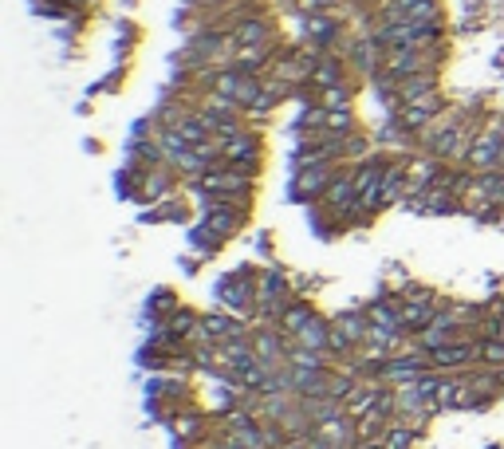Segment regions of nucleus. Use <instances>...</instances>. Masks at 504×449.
I'll return each mask as SVG.
<instances>
[{
    "label": "nucleus",
    "mask_w": 504,
    "mask_h": 449,
    "mask_svg": "<svg viewBox=\"0 0 504 449\" xmlns=\"http://www.w3.org/2000/svg\"><path fill=\"white\" fill-rule=\"evenodd\" d=\"M473 173L484 170H504V115H484L481 126H476V139L469 150V162H465Z\"/></svg>",
    "instance_id": "nucleus-1"
},
{
    "label": "nucleus",
    "mask_w": 504,
    "mask_h": 449,
    "mask_svg": "<svg viewBox=\"0 0 504 449\" xmlns=\"http://www.w3.org/2000/svg\"><path fill=\"white\" fill-rule=\"evenodd\" d=\"M189 189L194 194H213V197H249L256 189V173H244L221 162V166H209L201 178L189 181Z\"/></svg>",
    "instance_id": "nucleus-2"
},
{
    "label": "nucleus",
    "mask_w": 504,
    "mask_h": 449,
    "mask_svg": "<svg viewBox=\"0 0 504 449\" xmlns=\"http://www.w3.org/2000/svg\"><path fill=\"white\" fill-rule=\"evenodd\" d=\"M256 280H260V272H252V269L225 272L213 288L217 300H221V308L236 311V316H256Z\"/></svg>",
    "instance_id": "nucleus-3"
},
{
    "label": "nucleus",
    "mask_w": 504,
    "mask_h": 449,
    "mask_svg": "<svg viewBox=\"0 0 504 449\" xmlns=\"http://www.w3.org/2000/svg\"><path fill=\"white\" fill-rule=\"evenodd\" d=\"M437 63H442V48H390L382 56V76L390 84H402L421 71H437Z\"/></svg>",
    "instance_id": "nucleus-4"
},
{
    "label": "nucleus",
    "mask_w": 504,
    "mask_h": 449,
    "mask_svg": "<svg viewBox=\"0 0 504 449\" xmlns=\"http://www.w3.org/2000/svg\"><path fill=\"white\" fill-rule=\"evenodd\" d=\"M288 304H292L288 277H284L280 269H264L260 280H256V319H260V324H280Z\"/></svg>",
    "instance_id": "nucleus-5"
},
{
    "label": "nucleus",
    "mask_w": 504,
    "mask_h": 449,
    "mask_svg": "<svg viewBox=\"0 0 504 449\" xmlns=\"http://www.w3.org/2000/svg\"><path fill=\"white\" fill-rule=\"evenodd\" d=\"M449 111V103H445V95L442 91H429V95H421V99H414V103H402L398 111H394V118H398V126L410 134V139L418 142V134L426 131L429 123H437Z\"/></svg>",
    "instance_id": "nucleus-6"
},
{
    "label": "nucleus",
    "mask_w": 504,
    "mask_h": 449,
    "mask_svg": "<svg viewBox=\"0 0 504 449\" xmlns=\"http://www.w3.org/2000/svg\"><path fill=\"white\" fill-rule=\"evenodd\" d=\"M426 371H434V363H429V351L414 347V351H398V355H390V359L382 363L379 371H374V382H387V387H402V382L421 379Z\"/></svg>",
    "instance_id": "nucleus-7"
},
{
    "label": "nucleus",
    "mask_w": 504,
    "mask_h": 449,
    "mask_svg": "<svg viewBox=\"0 0 504 449\" xmlns=\"http://www.w3.org/2000/svg\"><path fill=\"white\" fill-rule=\"evenodd\" d=\"M339 162H311V166H296L292 173V201H324L327 186L335 181Z\"/></svg>",
    "instance_id": "nucleus-8"
},
{
    "label": "nucleus",
    "mask_w": 504,
    "mask_h": 449,
    "mask_svg": "<svg viewBox=\"0 0 504 449\" xmlns=\"http://www.w3.org/2000/svg\"><path fill=\"white\" fill-rule=\"evenodd\" d=\"M252 351H256V363L268 366V371H288L292 339L276 324H260V327H252Z\"/></svg>",
    "instance_id": "nucleus-9"
},
{
    "label": "nucleus",
    "mask_w": 504,
    "mask_h": 449,
    "mask_svg": "<svg viewBox=\"0 0 504 449\" xmlns=\"http://www.w3.org/2000/svg\"><path fill=\"white\" fill-rule=\"evenodd\" d=\"M429 363L442 374H465V371H473V366H481V347H476L473 335H465V339H457V343H445V347H437V351H429Z\"/></svg>",
    "instance_id": "nucleus-10"
},
{
    "label": "nucleus",
    "mask_w": 504,
    "mask_h": 449,
    "mask_svg": "<svg viewBox=\"0 0 504 449\" xmlns=\"http://www.w3.org/2000/svg\"><path fill=\"white\" fill-rule=\"evenodd\" d=\"M181 173L173 170V166H142V178H139V189H134V201H146V205H154V201H170L173 194H178V186H181Z\"/></svg>",
    "instance_id": "nucleus-11"
},
{
    "label": "nucleus",
    "mask_w": 504,
    "mask_h": 449,
    "mask_svg": "<svg viewBox=\"0 0 504 449\" xmlns=\"http://www.w3.org/2000/svg\"><path fill=\"white\" fill-rule=\"evenodd\" d=\"M489 402L476 394L473 374H442V390H437V410H484Z\"/></svg>",
    "instance_id": "nucleus-12"
},
{
    "label": "nucleus",
    "mask_w": 504,
    "mask_h": 449,
    "mask_svg": "<svg viewBox=\"0 0 504 449\" xmlns=\"http://www.w3.org/2000/svg\"><path fill=\"white\" fill-rule=\"evenodd\" d=\"M347 63H351V71L359 79H374L382 71V56H387V48H382L379 40H374L371 32L366 36H355V40H347Z\"/></svg>",
    "instance_id": "nucleus-13"
},
{
    "label": "nucleus",
    "mask_w": 504,
    "mask_h": 449,
    "mask_svg": "<svg viewBox=\"0 0 504 449\" xmlns=\"http://www.w3.org/2000/svg\"><path fill=\"white\" fill-rule=\"evenodd\" d=\"M228 44H233V52L236 48H268V44H276V24H272V16L252 12V16H244L236 28H228Z\"/></svg>",
    "instance_id": "nucleus-14"
},
{
    "label": "nucleus",
    "mask_w": 504,
    "mask_h": 449,
    "mask_svg": "<svg viewBox=\"0 0 504 449\" xmlns=\"http://www.w3.org/2000/svg\"><path fill=\"white\" fill-rule=\"evenodd\" d=\"M410 194H414V158H390L387 178H382V186H379L382 209H387V205H402Z\"/></svg>",
    "instance_id": "nucleus-15"
},
{
    "label": "nucleus",
    "mask_w": 504,
    "mask_h": 449,
    "mask_svg": "<svg viewBox=\"0 0 504 449\" xmlns=\"http://www.w3.org/2000/svg\"><path fill=\"white\" fill-rule=\"evenodd\" d=\"M379 20H442V0H379Z\"/></svg>",
    "instance_id": "nucleus-16"
},
{
    "label": "nucleus",
    "mask_w": 504,
    "mask_h": 449,
    "mask_svg": "<svg viewBox=\"0 0 504 449\" xmlns=\"http://www.w3.org/2000/svg\"><path fill=\"white\" fill-rule=\"evenodd\" d=\"M241 335H252L249 324H244V316H236V311H205L201 316V335L197 339H209V343H225V339H241Z\"/></svg>",
    "instance_id": "nucleus-17"
},
{
    "label": "nucleus",
    "mask_w": 504,
    "mask_h": 449,
    "mask_svg": "<svg viewBox=\"0 0 504 449\" xmlns=\"http://www.w3.org/2000/svg\"><path fill=\"white\" fill-rule=\"evenodd\" d=\"M221 146H225V162H228V166H236V170H244V173L260 170V134L249 131V126H244L236 139H228Z\"/></svg>",
    "instance_id": "nucleus-18"
},
{
    "label": "nucleus",
    "mask_w": 504,
    "mask_h": 449,
    "mask_svg": "<svg viewBox=\"0 0 504 449\" xmlns=\"http://www.w3.org/2000/svg\"><path fill=\"white\" fill-rule=\"evenodd\" d=\"M339 84H351V63L339 52H319L316 71H311V87L324 91V87H339Z\"/></svg>",
    "instance_id": "nucleus-19"
},
{
    "label": "nucleus",
    "mask_w": 504,
    "mask_h": 449,
    "mask_svg": "<svg viewBox=\"0 0 504 449\" xmlns=\"http://www.w3.org/2000/svg\"><path fill=\"white\" fill-rule=\"evenodd\" d=\"M339 36H343V20L335 12H316L308 16V40L316 44V52H335Z\"/></svg>",
    "instance_id": "nucleus-20"
},
{
    "label": "nucleus",
    "mask_w": 504,
    "mask_h": 449,
    "mask_svg": "<svg viewBox=\"0 0 504 449\" xmlns=\"http://www.w3.org/2000/svg\"><path fill=\"white\" fill-rule=\"evenodd\" d=\"M366 316H371V324L379 327V332H390V335L410 339V335H406V324H402V300H394V296L374 300V304L366 308Z\"/></svg>",
    "instance_id": "nucleus-21"
},
{
    "label": "nucleus",
    "mask_w": 504,
    "mask_h": 449,
    "mask_svg": "<svg viewBox=\"0 0 504 449\" xmlns=\"http://www.w3.org/2000/svg\"><path fill=\"white\" fill-rule=\"evenodd\" d=\"M390 426H394V418H387L382 410H371V414L355 418V429H359V449H379Z\"/></svg>",
    "instance_id": "nucleus-22"
},
{
    "label": "nucleus",
    "mask_w": 504,
    "mask_h": 449,
    "mask_svg": "<svg viewBox=\"0 0 504 449\" xmlns=\"http://www.w3.org/2000/svg\"><path fill=\"white\" fill-rule=\"evenodd\" d=\"M292 343L308 347V351H327V343H332V319L316 316L311 324H304L296 335H292Z\"/></svg>",
    "instance_id": "nucleus-23"
},
{
    "label": "nucleus",
    "mask_w": 504,
    "mask_h": 449,
    "mask_svg": "<svg viewBox=\"0 0 504 449\" xmlns=\"http://www.w3.org/2000/svg\"><path fill=\"white\" fill-rule=\"evenodd\" d=\"M429 91H442V76L437 71H421V76H410L398 84V107L402 103H414V99L429 95Z\"/></svg>",
    "instance_id": "nucleus-24"
},
{
    "label": "nucleus",
    "mask_w": 504,
    "mask_h": 449,
    "mask_svg": "<svg viewBox=\"0 0 504 449\" xmlns=\"http://www.w3.org/2000/svg\"><path fill=\"white\" fill-rule=\"evenodd\" d=\"M316 316H319V311L311 308L308 300H292V304L284 308V316H280V324H276V327H280V332L292 339V335L300 332V327H304V324H311V319H316Z\"/></svg>",
    "instance_id": "nucleus-25"
},
{
    "label": "nucleus",
    "mask_w": 504,
    "mask_h": 449,
    "mask_svg": "<svg viewBox=\"0 0 504 449\" xmlns=\"http://www.w3.org/2000/svg\"><path fill=\"white\" fill-rule=\"evenodd\" d=\"M335 327L351 339L355 347H363L366 335H371V316H366V311H343V316H335Z\"/></svg>",
    "instance_id": "nucleus-26"
},
{
    "label": "nucleus",
    "mask_w": 504,
    "mask_h": 449,
    "mask_svg": "<svg viewBox=\"0 0 504 449\" xmlns=\"http://www.w3.org/2000/svg\"><path fill=\"white\" fill-rule=\"evenodd\" d=\"M319 107H327V111H355V84H339V87H324L316 91Z\"/></svg>",
    "instance_id": "nucleus-27"
},
{
    "label": "nucleus",
    "mask_w": 504,
    "mask_h": 449,
    "mask_svg": "<svg viewBox=\"0 0 504 449\" xmlns=\"http://www.w3.org/2000/svg\"><path fill=\"white\" fill-rule=\"evenodd\" d=\"M418 442V429L414 426H406V421H394V426L387 429V437H382V445L379 449H414Z\"/></svg>",
    "instance_id": "nucleus-28"
},
{
    "label": "nucleus",
    "mask_w": 504,
    "mask_h": 449,
    "mask_svg": "<svg viewBox=\"0 0 504 449\" xmlns=\"http://www.w3.org/2000/svg\"><path fill=\"white\" fill-rule=\"evenodd\" d=\"M476 347H481V366H492V371H504V339L476 335Z\"/></svg>",
    "instance_id": "nucleus-29"
},
{
    "label": "nucleus",
    "mask_w": 504,
    "mask_h": 449,
    "mask_svg": "<svg viewBox=\"0 0 504 449\" xmlns=\"http://www.w3.org/2000/svg\"><path fill=\"white\" fill-rule=\"evenodd\" d=\"M324 131L327 134H339V139H347V134L359 131V118H355V111H327Z\"/></svg>",
    "instance_id": "nucleus-30"
},
{
    "label": "nucleus",
    "mask_w": 504,
    "mask_h": 449,
    "mask_svg": "<svg viewBox=\"0 0 504 449\" xmlns=\"http://www.w3.org/2000/svg\"><path fill=\"white\" fill-rule=\"evenodd\" d=\"M173 434H178V437H189V442H197V437L205 434V421H201L197 414H178V418H173Z\"/></svg>",
    "instance_id": "nucleus-31"
},
{
    "label": "nucleus",
    "mask_w": 504,
    "mask_h": 449,
    "mask_svg": "<svg viewBox=\"0 0 504 449\" xmlns=\"http://www.w3.org/2000/svg\"><path fill=\"white\" fill-rule=\"evenodd\" d=\"M292 4H296L304 16H316V12H335L339 0H292Z\"/></svg>",
    "instance_id": "nucleus-32"
},
{
    "label": "nucleus",
    "mask_w": 504,
    "mask_h": 449,
    "mask_svg": "<svg viewBox=\"0 0 504 449\" xmlns=\"http://www.w3.org/2000/svg\"><path fill=\"white\" fill-rule=\"evenodd\" d=\"M150 308H162V311H178L181 304L170 296V288H158V296H150Z\"/></svg>",
    "instance_id": "nucleus-33"
},
{
    "label": "nucleus",
    "mask_w": 504,
    "mask_h": 449,
    "mask_svg": "<svg viewBox=\"0 0 504 449\" xmlns=\"http://www.w3.org/2000/svg\"><path fill=\"white\" fill-rule=\"evenodd\" d=\"M280 449H311V445H308V437H288Z\"/></svg>",
    "instance_id": "nucleus-34"
},
{
    "label": "nucleus",
    "mask_w": 504,
    "mask_h": 449,
    "mask_svg": "<svg viewBox=\"0 0 504 449\" xmlns=\"http://www.w3.org/2000/svg\"><path fill=\"white\" fill-rule=\"evenodd\" d=\"M194 4H205V8H213V4H221V0H194Z\"/></svg>",
    "instance_id": "nucleus-35"
},
{
    "label": "nucleus",
    "mask_w": 504,
    "mask_h": 449,
    "mask_svg": "<svg viewBox=\"0 0 504 449\" xmlns=\"http://www.w3.org/2000/svg\"><path fill=\"white\" fill-rule=\"evenodd\" d=\"M71 4H95V0H71Z\"/></svg>",
    "instance_id": "nucleus-36"
}]
</instances>
